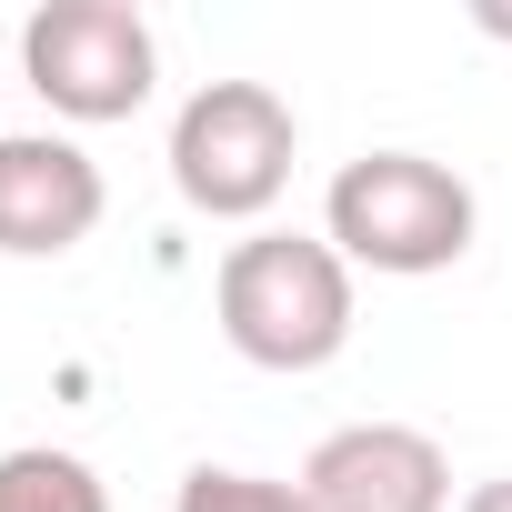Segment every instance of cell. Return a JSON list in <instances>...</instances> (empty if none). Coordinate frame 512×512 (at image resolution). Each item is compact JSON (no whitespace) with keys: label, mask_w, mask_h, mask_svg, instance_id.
I'll return each mask as SVG.
<instances>
[{"label":"cell","mask_w":512,"mask_h":512,"mask_svg":"<svg viewBox=\"0 0 512 512\" xmlns=\"http://www.w3.org/2000/svg\"><path fill=\"white\" fill-rule=\"evenodd\" d=\"M211 312L251 372H322L352 342V262L312 231H251L221 251Z\"/></svg>","instance_id":"obj_1"},{"label":"cell","mask_w":512,"mask_h":512,"mask_svg":"<svg viewBox=\"0 0 512 512\" xmlns=\"http://www.w3.org/2000/svg\"><path fill=\"white\" fill-rule=\"evenodd\" d=\"M322 241L342 251L352 272H392V282L452 272L472 251V181L442 171V161H422V151H362V161L332 171Z\"/></svg>","instance_id":"obj_2"},{"label":"cell","mask_w":512,"mask_h":512,"mask_svg":"<svg viewBox=\"0 0 512 512\" xmlns=\"http://www.w3.org/2000/svg\"><path fill=\"white\" fill-rule=\"evenodd\" d=\"M302 121L272 81H201L171 121V191L201 221H262L292 191Z\"/></svg>","instance_id":"obj_3"},{"label":"cell","mask_w":512,"mask_h":512,"mask_svg":"<svg viewBox=\"0 0 512 512\" xmlns=\"http://www.w3.org/2000/svg\"><path fill=\"white\" fill-rule=\"evenodd\" d=\"M21 71L61 121H131L161 81V41L131 0H51L21 31Z\"/></svg>","instance_id":"obj_4"},{"label":"cell","mask_w":512,"mask_h":512,"mask_svg":"<svg viewBox=\"0 0 512 512\" xmlns=\"http://www.w3.org/2000/svg\"><path fill=\"white\" fill-rule=\"evenodd\" d=\"M312 512H452V452L422 422H342L302 462Z\"/></svg>","instance_id":"obj_5"},{"label":"cell","mask_w":512,"mask_h":512,"mask_svg":"<svg viewBox=\"0 0 512 512\" xmlns=\"http://www.w3.org/2000/svg\"><path fill=\"white\" fill-rule=\"evenodd\" d=\"M101 161L51 131H0V251L11 262H61L101 231Z\"/></svg>","instance_id":"obj_6"},{"label":"cell","mask_w":512,"mask_h":512,"mask_svg":"<svg viewBox=\"0 0 512 512\" xmlns=\"http://www.w3.org/2000/svg\"><path fill=\"white\" fill-rule=\"evenodd\" d=\"M0 512H111V492L81 452L21 442V452H0Z\"/></svg>","instance_id":"obj_7"},{"label":"cell","mask_w":512,"mask_h":512,"mask_svg":"<svg viewBox=\"0 0 512 512\" xmlns=\"http://www.w3.org/2000/svg\"><path fill=\"white\" fill-rule=\"evenodd\" d=\"M171 512H312V502H302V482H272V472H221V462H201V472H181Z\"/></svg>","instance_id":"obj_8"},{"label":"cell","mask_w":512,"mask_h":512,"mask_svg":"<svg viewBox=\"0 0 512 512\" xmlns=\"http://www.w3.org/2000/svg\"><path fill=\"white\" fill-rule=\"evenodd\" d=\"M462 512H512V472H502V482H472V492H462Z\"/></svg>","instance_id":"obj_9"},{"label":"cell","mask_w":512,"mask_h":512,"mask_svg":"<svg viewBox=\"0 0 512 512\" xmlns=\"http://www.w3.org/2000/svg\"><path fill=\"white\" fill-rule=\"evenodd\" d=\"M482 31H502V41H512V11H482Z\"/></svg>","instance_id":"obj_10"}]
</instances>
